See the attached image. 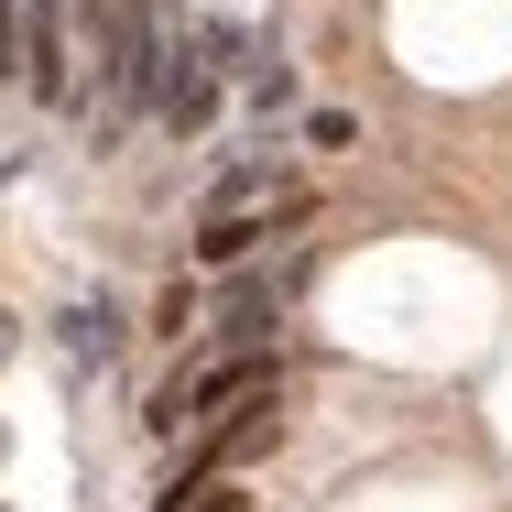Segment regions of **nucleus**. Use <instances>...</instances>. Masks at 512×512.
<instances>
[{
  "mask_svg": "<svg viewBox=\"0 0 512 512\" xmlns=\"http://www.w3.org/2000/svg\"><path fill=\"white\" fill-rule=\"evenodd\" d=\"M306 218H316L306 186H284V197H262V207H207V218H197V262L229 273V262H251L262 240H284V229H306Z\"/></svg>",
  "mask_w": 512,
  "mask_h": 512,
  "instance_id": "nucleus-1",
  "label": "nucleus"
},
{
  "mask_svg": "<svg viewBox=\"0 0 512 512\" xmlns=\"http://www.w3.org/2000/svg\"><path fill=\"white\" fill-rule=\"evenodd\" d=\"M229 55H240V33H229V22H207L197 44H186V55H175V88H164V131H197L207 109H218V77H229Z\"/></svg>",
  "mask_w": 512,
  "mask_h": 512,
  "instance_id": "nucleus-2",
  "label": "nucleus"
},
{
  "mask_svg": "<svg viewBox=\"0 0 512 512\" xmlns=\"http://www.w3.org/2000/svg\"><path fill=\"white\" fill-rule=\"evenodd\" d=\"M284 295H295V273H240L229 295H218V360H240V349H262L273 338V316H284Z\"/></svg>",
  "mask_w": 512,
  "mask_h": 512,
  "instance_id": "nucleus-3",
  "label": "nucleus"
},
{
  "mask_svg": "<svg viewBox=\"0 0 512 512\" xmlns=\"http://www.w3.org/2000/svg\"><path fill=\"white\" fill-rule=\"evenodd\" d=\"M55 338H66V360H77V371H99L109 349H120V306H109V295H77Z\"/></svg>",
  "mask_w": 512,
  "mask_h": 512,
  "instance_id": "nucleus-4",
  "label": "nucleus"
},
{
  "mask_svg": "<svg viewBox=\"0 0 512 512\" xmlns=\"http://www.w3.org/2000/svg\"><path fill=\"white\" fill-rule=\"evenodd\" d=\"M262 197H284V164H229L207 186V207H262Z\"/></svg>",
  "mask_w": 512,
  "mask_h": 512,
  "instance_id": "nucleus-5",
  "label": "nucleus"
},
{
  "mask_svg": "<svg viewBox=\"0 0 512 512\" xmlns=\"http://www.w3.org/2000/svg\"><path fill=\"white\" fill-rule=\"evenodd\" d=\"M306 142H316V153H349V142H360V109H316Z\"/></svg>",
  "mask_w": 512,
  "mask_h": 512,
  "instance_id": "nucleus-6",
  "label": "nucleus"
},
{
  "mask_svg": "<svg viewBox=\"0 0 512 512\" xmlns=\"http://www.w3.org/2000/svg\"><path fill=\"white\" fill-rule=\"evenodd\" d=\"M186 512H251V491H240V480H207V491H197Z\"/></svg>",
  "mask_w": 512,
  "mask_h": 512,
  "instance_id": "nucleus-7",
  "label": "nucleus"
}]
</instances>
